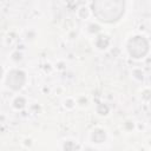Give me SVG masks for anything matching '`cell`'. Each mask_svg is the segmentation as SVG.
Returning a JSON list of instances; mask_svg holds the SVG:
<instances>
[{
    "instance_id": "obj_1",
    "label": "cell",
    "mask_w": 151,
    "mask_h": 151,
    "mask_svg": "<svg viewBox=\"0 0 151 151\" xmlns=\"http://www.w3.org/2000/svg\"><path fill=\"white\" fill-rule=\"evenodd\" d=\"M92 8L101 21L112 22L124 13V0H94Z\"/></svg>"
}]
</instances>
